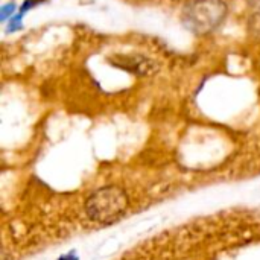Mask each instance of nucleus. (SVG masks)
Masks as SVG:
<instances>
[{"mask_svg": "<svg viewBox=\"0 0 260 260\" xmlns=\"http://www.w3.org/2000/svg\"><path fill=\"white\" fill-rule=\"evenodd\" d=\"M128 207V198L119 187H102L85 201L87 216L98 224H111Z\"/></svg>", "mask_w": 260, "mask_h": 260, "instance_id": "1", "label": "nucleus"}, {"mask_svg": "<svg viewBox=\"0 0 260 260\" xmlns=\"http://www.w3.org/2000/svg\"><path fill=\"white\" fill-rule=\"evenodd\" d=\"M227 15V6L221 0H195L183 12L186 26L197 32L206 34L216 29Z\"/></svg>", "mask_w": 260, "mask_h": 260, "instance_id": "2", "label": "nucleus"}]
</instances>
